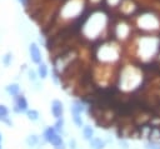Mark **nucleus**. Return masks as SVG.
<instances>
[{
    "label": "nucleus",
    "instance_id": "1",
    "mask_svg": "<svg viewBox=\"0 0 160 149\" xmlns=\"http://www.w3.org/2000/svg\"><path fill=\"white\" fill-rule=\"evenodd\" d=\"M51 111H52V115L55 118H60L62 115V111H64V108H62V103L60 100H54L51 103Z\"/></svg>",
    "mask_w": 160,
    "mask_h": 149
},
{
    "label": "nucleus",
    "instance_id": "2",
    "mask_svg": "<svg viewBox=\"0 0 160 149\" xmlns=\"http://www.w3.org/2000/svg\"><path fill=\"white\" fill-rule=\"evenodd\" d=\"M30 55H31V60L34 63L39 64L41 61V54H40V50H39V48L35 43H32L30 45Z\"/></svg>",
    "mask_w": 160,
    "mask_h": 149
},
{
    "label": "nucleus",
    "instance_id": "3",
    "mask_svg": "<svg viewBox=\"0 0 160 149\" xmlns=\"http://www.w3.org/2000/svg\"><path fill=\"white\" fill-rule=\"evenodd\" d=\"M104 146H105V143L100 138H92L90 140V148L91 149H104Z\"/></svg>",
    "mask_w": 160,
    "mask_h": 149
},
{
    "label": "nucleus",
    "instance_id": "4",
    "mask_svg": "<svg viewBox=\"0 0 160 149\" xmlns=\"http://www.w3.org/2000/svg\"><path fill=\"white\" fill-rule=\"evenodd\" d=\"M82 134H84V138L86 139V140H91L92 139V135H94V130H92V128L91 126H85L84 128V130H82Z\"/></svg>",
    "mask_w": 160,
    "mask_h": 149
},
{
    "label": "nucleus",
    "instance_id": "5",
    "mask_svg": "<svg viewBox=\"0 0 160 149\" xmlns=\"http://www.w3.org/2000/svg\"><path fill=\"white\" fill-rule=\"evenodd\" d=\"M18 106H19L20 110H25L26 106H28V103H26V100H25V98L22 95L18 98Z\"/></svg>",
    "mask_w": 160,
    "mask_h": 149
},
{
    "label": "nucleus",
    "instance_id": "6",
    "mask_svg": "<svg viewBox=\"0 0 160 149\" xmlns=\"http://www.w3.org/2000/svg\"><path fill=\"white\" fill-rule=\"evenodd\" d=\"M72 119H74V123H75L78 126H81V125H82V120H81L80 113H78V111H72Z\"/></svg>",
    "mask_w": 160,
    "mask_h": 149
},
{
    "label": "nucleus",
    "instance_id": "7",
    "mask_svg": "<svg viewBox=\"0 0 160 149\" xmlns=\"http://www.w3.org/2000/svg\"><path fill=\"white\" fill-rule=\"evenodd\" d=\"M82 110H84V106H82V104H81V103H79V101H75V103L72 104V106H71V113H72V111L81 113Z\"/></svg>",
    "mask_w": 160,
    "mask_h": 149
},
{
    "label": "nucleus",
    "instance_id": "8",
    "mask_svg": "<svg viewBox=\"0 0 160 149\" xmlns=\"http://www.w3.org/2000/svg\"><path fill=\"white\" fill-rule=\"evenodd\" d=\"M39 75L41 78H46L48 75V69H46V65L45 64H40L39 65Z\"/></svg>",
    "mask_w": 160,
    "mask_h": 149
},
{
    "label": "nucleus",
    "instance_id": "9",
    "mask_svg": "<svg viewBox=\"0 0 160 149\" xmlns=\"http://www.w3.org/2000/svg\"><path fill=\"white\" fill-rule=\"evenodd\" d=\"M8 91L12 95H16L19 93V85L18 84H12V85H9L8 86Z\"/></svg>",
    "mask_w": 160,
    "mask_h": 149
},
{
    "label": "nucleus",
    "instance_id": "10",
    "mask_svg": "<svg viewBox=\"0 0 160 149\" xmlns=\"http://www.w3.org/2000/svg\"><path fill=\"white\" fill-rule=\"evenodd\" d=\"M28 116L30 119H32V120H36L38 116H39V113L36 110H30V111H28Z\"/></svg>",
    "mask_w": 160,
    "mask_h": 149
},
{
    "label": "nucleus",
    "instance_id": "11",
    "mask_svg": "<svg viewBox=\"0 0 160 149\" xmlns=\"http://www.w3.org/2000/svg\"><path fill=\"white\" fill-rule=\"evenodd\" d=\"M146 148H148V149H160V145L156 144V141H152V140H151V143H149V144L146 145Z\"/></svg>",
    "mask_w": 160,
    "mask_h": 149
},
{
    "label": "nucleus",
    "instance_id": "12",
    "mask_svg": "<svg viewBox=\"0 0 160 149\" xmlns=\"http://www.w3.org/2000/svg\"><path fill=\"white\" fill-rule=\"evenodd\" d=\"M8 115V109L4 105H0V118H5Z\"/></svg>",
    "mask_w": 160,
    "mask_h": 149
},
{
    "label": "nucleus",
    "instance_id": "13",
    "mask_svg": "<svg viewBox=\"0 0 160 149\" xmlns=\"http://www.w3.org/2000/svg\"><path fill=\"white\" fill-rule=\"evenodd\" d=\"M62 124H64V121H62V119H58V121H56V124H55V130H61V128H62Z\"/></svg>",
    "mask_w": 160,
    "mask_h": 149
},
{
    "label": "nucleus",
    "instance_id": "14",
    "mask_svg": "<svg viewBox=\"0 0 160 149\" xmlns=\"http://www.w3.org/2000/svg\"><path fill=\"white\" fill-rule=\"evenodd\" d=\"M36 140H38V139H36V136H35V135H31L30 138H28V144L34 145V144L36 143Z\"/></svg>",
    "mask_w": 160,
    "mask_h": 149
},
{
    "label": "nucleus",
    "instance_id": "15",
    "mask_svg": "<svg viewBox=\"0 0 160 149\" xmlns=\"http://www.w3.org/2000/svg\"><path fill=\"white\" fill-rule=\"evenodd\" d=\"M10 59H11V54H6L5 58H4V64H5V65H9Z\"/></svg>",
    "mask_w": 160,
    "mask_h": 149
},
{
    "label": "nucleus",
    "instance_id": "16",
    "mask_svg": "<svg viewBox=\"0 0 160 149\" xmlns=\"http://www.w3.org/2000/svg\"><path fill=\"white\" fill-rule=\"evenodd\" d=\"M29 75H30V79H32V80L35 79V74H34V71H30Z\"/></svg>",
    "mask_w": 160,
    "mask_h": 149
},
{
    "label": "nucleus",
    "instance_id": "17",
    "mask_svg": "<svg viewBox=\"0 0 160 149\" xmlns=\"http://www.w3.org/2000/svg\"><path fill=\"white\" fill-rule=\"evenodd\" d=\"M19 3H21L22 5H26V3H28V1H26V0H19Z\"/></svg>",
    "mask_w": 160,
    "mask_h": 149
},
{
    "label": "nucleus",
    "instance_id": "18",
    "mask_svg": "<svg viewBox=\"0 0 160 149\" xmlns=\"http://www.w3.org/2000/svg\"><path fill=\"white\" fill-rule=\"evenodd\" d=\"M0 141H1V135H0Z\"/></svg>",
    "mask_w": 160,
    "mask_h": 149
}]
</instances>
